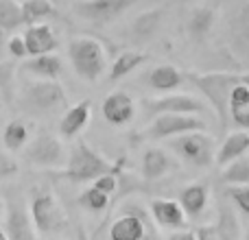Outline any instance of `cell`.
<instances>
[{
  "label": "cell",
  "instance_id": "4dcf8cb0",
  "mask_svg": "<svg viewBox=\"0 0 249 240\" xmlns=\"http://www.w3.org/2000/svg\"><path fill=\"white\" fill-rule=\"evenodd\" d=\"M7 51L11 57L16 59H22V57H29V51H26V42H24V35H13V37L7 39Z\"/></svg>",
  "mask_w": 249,
  "mask_h": 240
},
{
  "label": "cell",
  "instance_id": "1f68e13d",
  "mask_svg": "<svg viewBox=\"0 0 249 240\" xmlns=\"http://www.w3.org/2000/svg\"><path fill=\"white\" fill-rule=\"evenodd\" d=\"M16 172H18V162H16V157H11L9 153L0 151V181H4L7 177L16 175Z\"/></svg>",
  "mask_w": 249,
  "mask_h": 240
},
{
  "label": "cell",
  "instance_id": "2e32d148",
  "mask_svg": "<svg viewBox=\"0 0 249 240\" xmlns=\"http://www.w3.org/2000/svg\"><path fill=\"white\" fill-rule=\"evenodd\" d=\"M90 116H92V103L88 99L81 101V103H77V105H72V107L64 114V118H61V122H59L61 137H68L70 140V137L79 136V133L88 127Z\"/></svg>",
  "mask_w": 249,
  "mask_h": 240
},
{
  "label": "cell",
  "instance_id": "7402d4cb",
  "mask_svg": "<svg viewBox=\"0 0 249 240\" xmlns=\"http://www.w3.org/2000/svg\"><path fill=\"white\" fill-rule=\"evenodd\" d=\"M181 207L188 216H199L208 203V186L206 184H190L181 190Z\"/></svg>",
  "mask_w": 249,
  "mask_h": 240
},
{
  "label": "cell",
  "instance_id": "9c48e42d",
  "mask_svg": "<svg viewBox=\"0 0 249 240\" xmlns=\"http://www.w3.org/2000/svg\"><path fill=\"white\" fill-rule=\"evenodd\" d=\"M24 99L29 101L31 107L39 112H53L66 103V92L61 83H57V79H37L26 86Z\"/></svg>",
  "mask_w": 249,
  "mask_h": 240
},
{
  "label": "cell",
  "instance_id": "4316f807",
  "mask_svg": "<svg viewBox=\"0 0 249 240\" xmlns=\"http://www.w3.org/2000/svg\"><path fill=\"white\" fill-rule=\"evenodd\" d=\"M216 20V13L212 11V9L203 7V9H195L193 16H190V33L195 35V37H203V35H208V31L212 29V24H214Z\"/></svg>",
  "mask_w": 249,
  "mask_h": 240
},
{
  "label": "cell",
  "instance_id": "836d02e7",
  "mask_svg": "<svg viewBox=\"0 0 249 240\" xmlns=\"http://www.w3.org/2000/svg\"><path fill=\"white\" fill-rule=\"evenodd\" d=\"M94 186H96V188H101L103 192L112 194L114 190H116V175H114V172H105V175L96 177V179H94Z\"/></svg>",
  "mask_w": 249,
  "mask_h": 240
},
{
  "label": "cell",
  "instance_id": "44dd1931",
  "mask_svg": "<svg viewBox=\"0 0 249 240\" xmlns=\"http://www.w3.org/2000/svg\"><path fill=\"white\" fill-rule=\"evenodd\" d=\"M247 149H249V133L247 131H234V133H230V136L225 137L223 146L219 149L216 164L223 168L225 164H230L232 159L241 157V155L245 153Z\"/></svg>",
  "mask_w": 249,
  "mask_h": 240
},
{
  "label": "cell",
  "instance_id": "52a82bcc",
  "mask_svg": "<svg viewBox=\"0 0 249 240\" xmlns=\"http://www.w3.org/2000/svg\"><path fill=\"white\" fill-rule=\"evenodd\" d=\"M199 129H208L206 120L199 118V114H175V112H162L153 120L149 127V136L155 140L171 136H179L186 131H199Z\"/></svg>",
  "mask_w": 249,
  "mask_h": 240
},
{
  "label": "cell",
  "instance_id": "277c9868",
  "mask_svg": "<svg viewBox=\"0 0 249 240\" xmlns=\"http://www.w3.org/2000/svg\"><path fill=\"white\" fill-rule=\"evenodd\" d=\"M31 221L37 234H53L66 227L68 216H66L64 206L59 199L51 192V190H39L35 192L33 201H31Z\"/></svg>",
  "mask_w": 249,
  "mask_h": 240
},
{
  "label": "cell",
  "instance_id": "83f0119b",
  "mask_svg": "<svg viewBox=\"0 0 249 240\" xmlns=\"http://www.w3.org/2000/svg\"><path fill=\"white\" fill-rule=\"evenodd\" d=\"M160 17H162V11L160 9H153V11H146L133 22V35L138 39H144L149 35H153L155 26L160 24Z\"/></svg>",
  "mask_w": 249,
  "mask_h": 240
},
{
  "label": "cell",
  "instance_id": "9a60e30c",
  "mask_svg": "<svg viewBox=\"0 0 249 240\" xmlns=\"http://www.w3.org/2000/svg\"><path fill=\"white\" fill-rule=\"evenodd\" d=\"M22 70L39 79H57L64 72V61L59 55H55V51L42 52V55H31V59L22 64Z\"/></svg>",
  "mask_w": 249,
  "mask_h": 240
},
{
  "label": "cell",
  "instance_id": "cb8c5ba5",
  "mask_svg": "<svg viewBox=\"0 0 249 240\" xmlns=\"http://www.w3.org/2000/svg\"><path fill=\"white\" fill-rule=\"evenodd\" d=\"M20 7L24 24H35L51 16H57V4H53L51 0H22Z\"/></svg>",
  "mask_w": 249,
  "mask_h": 240
},
{
  "label": "cell",
  "instance_id": "8d00e7d4",
  "mask_svg": "<svg viewBox=\"0 0 249 240\" xmlns=\"http://www.w3.org/2000/svg\"><path fill=\"white\" fill-rule=\"evenodd\" d=\"M4 212H7V199L0 194V225H2V221H4Z\"/></svg>",
  "mask_w": 249,
  "mask_h": 240
},
{
  "label": "cell",
  "instance_id": "ac0fdd59",
  "mask_svg": "<svg viewBox=\"0 0 249 240\" xmlns=\"http://www.w3.org/2000/svg\"><path fill=\"white\" fill-rule=\"evenodd\" d=\"M109 236L114 240H140L146 236V229H144V223H142L140 216L123 214L114 221L112 229H109Z\"/></svg>",
  "mask_w": 249,
  "mask_h": 240
},
{
  "label": "cell",
  "instance_id": "60d3db41",
  "mask_svg": "<svg viewBox=\"0 0 249 240\" xmlns=\"http://www.w3.org/2000/svg\"><path fill=\"white\" fill-rule=\"evenodd\" d=\"M20 2H22V0H20Z\"/></svg>",
  "mask_w": 249,
  "mask_h": 240
},
{
  "label": "cell",
  "instance_id": "f1b7e54d",
  "mask_svg": "<svg viewBox=\"0 0 249 240\" xmlns=\"http://www.w3.org/2000/svg\"><path fill=\"white\" fill-rule=\"evenodd\" d=\"M79 203H81L83 207H88V210H92V212H101V210H105V207H107L109 194L103 192L101 188H96V186H92V188H88V190H83V192H81Z\"/></svg>",
  "mask_w": 249,
  "mask_h": 240
},
{
  "label": "cell",
  "instance_id": "6da1fadb",
  "mask_svg": "<svg viewBox=\"0 0 249 240\" xmlns=\"http://www.w3.org/2000/svg\"><path fill=\"white\" fill-rule=\"evenodd\" d=\"M188 79L203 92L208 101H210L212 109L216 112L221 124H228L230 118V92L238 83H249V74H236V72H190Z\"/></svg>",
  "mask_w": 249,
  "mask_h": 240
},
{
  "label": "cell",
  "instance_id": "30bf717a",
  "mask_svg": "<svg viewBox=\"0 0 249 240\" xmlns=\"http://www.w3.org/2000/svg\"><path fill=\"white\" fill-rule=\"evenodd\" d=\"M151 214H153L155 223L164 229H181L188 225V214L181 207L179 201H173V199H153L151 201Z\"/></svg>",
  "mask_w": 249,
  "mask_h": 240
},
{
  "label": "cell",
  "instance_id": "d6a6232c",
  "mask_svg": "<svg viewBox=\"0 0 249 240\" xmlns=\"http://www.w3.org/2000/svg\"><path fill=\"white\" fill-rule=\"evenodd\" d=\"M13 74H16V64L13 61H0V90H7L13 81Z\"/></svg>",
  "mask_w": 249,
  "mask_h": 240
},
{
  "label": "cell",
  "instance_id": "f35d334b",
  "mask_svg": "<svg viewBox=\"0 0 249 240\" xmlns=\"http://www.w3.org/2000/svg\"><path fill=\"white\" fill-rule=\"evenodd\" d=\"M0 240H9V234H7V229H0Z\"/></svg>",
  "mask_w": 249,
  "mask_h": 240
},
{
  "label": "cell",
  "instance_id": "8992f818",
  "mask_svg": "<svg viewBox=\"0 0 249 240\" xmlns=\"http://www.w3.org/2000/svg\"><path fill=\"white\" fill-rule=\"evenodd\" d=\"M26 159L42 168H59L64 166L68 157H66L64 142L57 136H53V133L42 131L26 146Z\"/></svg>",
  "mask_w": 249,
  "mask_h": 240
},
{
  "label": "cell",
  "instance_id": "3957f363",
  "mask_svg": "<svg viewBox=\"0 0 249 240\" xmlns=\"http://www.w3.org/2000/svg\"><path fill=\"white\" fill-rule=\"evenodd\" d=\"M68 57L74 72L83 81H99V77L107 68V55L99 39L94 37H72L68 44Z\"/></svg>",
  "mask_w": 249,
  "mask_h": 240
},
{
  "label": "cell",
  "instance_id": "e575fe53",
  "mask_svg": "<svg viewBox=\"0 0 249 240\" xmlns=\"http://www.w3.org/2000/svg\"><path fill=\"white\" fill-rule=\"evenodd\" d=\"M234 122L241 124L243 129H249V107H230Z\"/></svg>",
  "mask_w": 249,
  "mask_h": 240
},
{
  "label": "cell",
  "instance_id": "7a4b0ae2",
  "mask_svg": "<svg viewBox=\"0 0 249 240\" xmlns=\"http://www.w3.org/2000/svg\"><path fill=\"white\" fill-rule=\"evenodd\" d=\"M118 166L103 157L99 151H94L88 142L79 140L72 146L68 159H66V168L59 172L64 179L74 181V184H86V181H94L96 177L105 175V172H116Z\"/></svg>",
  "mask_w": 249,
  "mask_h": 240
},
{
  "label": "cell",
  "instance_id": "4fadbf2b",
  "mask_svg": "<svg viewBox=\"0 0 249 240\" xmlns=\"http://www.w3.org/2000/svg\"><path fill=\"white\" fill-rule=\"evenodd\" d=\"M103 118L109 124H127L136 114V103L127 92H112L103 101Z\"/></svg>",
  "mask_w": 249,
  "mask_h": 240
},
{
  "label": "cell",
  "instance_id": "e0dca14e",
  "mask_svg": "<svg viewBox=\"0 0 249 240\" xmlns=\"http://www.w3.org/2000/svg\"><path fill=\"white\" fill-rule=\"evenodd\" d=\"M171 166H173V162L164 149L151 146V149L144 151V157H142V175L149 181H155V179H160V177H164L171 171Z\"/></svg>",
  "mask_w": 249,
  "mask_h": 240
},
{
  "label": "cell",
  "instance_id": "ffe728a7",
  "mask_svg": "<svg viewBox=\"0 0 249 240\" xmlns=\"http://www.w3.org/2000/svg\"><path fill=\"white\" fill-rule=\"evenodd\" d=\"M31 137V124L22 118H16L4 127L2 131V144L9 153H18L20 149H24L26 142Z\"/></svg>",
  "mask_w": 249,
  "mask_h": 240
},
{
  "label": "cell",
  "instance_id": "d590c367",
  "mask_svg": "<svg viewBox=\"0 0 249 240\" xmlns=\"http://www.w3.org/2000/svg\"><path fill=\"white\" fill-rule=\"evenodd\" d=\"M238 29H241V33L249 37V0L241 7V11H238Z\"/></svg>",
  "mask_w": 249,
  "mask_h": 240
},
{
  "label": "cell",
  "instance_id": "5bb4252c",
  "mask_svg": "<svg viewBox=\"0 0 249 240\" xmlns=\"http://www.w3.org/2000/svg\"><path fill=\"white\" fill-rule=\"evenodd\" d=\"M24 42H26V51L29 55H42V52H53L59 46V39L55 35V29L51 24H42L35 22L29 24L24 33Z\"/></svg>",
  "mask_w": 249,
  "mask_h": 240
},
{
  "label": "cell",
  "instance_id": "603a6c76",
  "mask_svg": "<svg viewBox=\"0 0 249 240\" xmlns=\"http://www.w3.org/2000/svg\"><path fill=\"white\" fill-rule=\"evenodd\" d=\"M144 61H149V55L140 51H124L116 57V61L112 64V70H109V79L112 81H118V79L127 77L131 70H136L138 66H142Z\"/></svg>",
  "mask_w": 249,
  "mask_h": 240
},
{
  "label": "cell",
  "instance_id": "74e56055",
  "mask_svg": "<svg viewBox=\"0 0 249 240\" xmlns=\"http://www.w3.org/2000/svg\"><path fill=\"white\" fill-rule=\"evenodd\" d=\"M2 48H7V31L0 29V51H2Z\"/></svg>",
  "mask_w": 249,
  "mask_h": 240
},
{
  "label": "cell",
  "instance_id": "f546056e",
  "mask_svg": "<svg viewBox=\"0 0 249 240\" xmlns=\"http://www.w3.org/2000/svg\"><path fill=\"white\" fill-rule=\"evenodd\" d=\"M230 197L236 201V206L243 212L249 214V184H234V188L230 190Z\"/></svg>",
  "mask_w": 249,
  "mask_h": 240
},
{
  "label": "cell",
  "instance_id": "ab89813d",
  "mask_svg": "<svg viewBox=\"0 0 249 240\" xmlns=\"http://www.w3.org/2000/svg\"><path fill=\"white\" fill-rule=\"evenodd\" d=\"M51 2H53V4H57V7H59V4L64 2V0H51Z\"/></svg>",
  "mask_w": 249,
  "mask_h": 240
},
{
  "label": "cell",
  "instance_id": "8fae6325",
  "mask_svg": "<svg viewBox=\"0 0 249 240\" xmlns=\"http://www.w3.org/2000/svg\"><path fill=\"white\" fill-rule=\"evenodd\" d=\"M149 112L162 114V112H175V114H203L206 105L193 94H166L162 99L149 101Z\"/></svg>",
  "mask_w": 249,
  "mask_h": 240
},
{
  "label": "cell",
  "instance_id": "d4e9b609",
  "mask_svg": "<svg viewBox=\"0 0 249 240\" xmlns=\"http://www.w3.org/2000/svg\"><path fill=\"white\" fill-rule=\"evenodd\" d=\"M24 24L20 0H0V29L16 31Z\"/></svg>",
  "mask_w": 249,
  "mask_h": 240
},
{
  "label": "cell",
  "instance_id": "7c38bea8",
  "mask_svg": "<svg viewBox=\"0 0 249 240\" xmlns=\"http://www.w3.org/2000/svg\"><path fill=\"white\" fill-rule=\"evenodd\" d=\"M4 227H7L9 238L20 240V238H33L35 227L31 216H26L24 201L18 199L16 203L7 201V212H4Z\"/></svg>",
  "mask_w": 249,
  "mask_h": 240
},
{
  "label": "cell",
  "instance_id": "ba28073f",
  "mask_svg": "<svg viewBox=\"0 0 249 240\" xmlns=\"http://www.w3.org/2000/svg\"><path fill=\"white\" fill-rule=\"evenodd\" d=\"M138 0H77L72 9L83 20L94 22V24H107V22L121 17Z\"/></svg>",
  "mask_w": 249,
  "mask_h": 240
},
{
  "label": "cell",
  "instance_id": "d6986e66",
  "mask_svg": "<svg viewBox=\"0 0 249 240\" xmlns=\"http://www.w3.org/2000/svg\"><path fill=\"white\" fill-rule=\"evenodd\" d=\"M184 77L186 74L181 70H177L175 66L171 64H162L158 68H153L149 72V83L153 90H160V92H171L175 87H179L184 83Z\"/></svg>",
  "mask_w": 249,
  "mask_h": 240
},
{
  "label": "cell",
  "instance_id": "5b68a950",
  "mask_svg": "<svg viewBox=\"0 0 249 240\" xmlns=\"http://www.w3.org/2000/svg\"><path fill=\"white\" fill-rule=\"evenodd\" d=\"M173 146L181 157L188 159L195 166H210L214 162V140L206 133V129L179 133Z\"/></svg>",
  "mask_w": 249,
  "mask_h": 240
},
{
  "label": "cell",
  "instance_id": "484cf974",
  "mask_svg": "<svg viewBox=\"0 0 249 240\" xmlns=\"http://www.w3.org/2000/svg\"><path fill=\"white\" fill-rule=\"evenodd\" d=\"M223 181L228 184H249V159L241 157L232 159L230 164L223 166V172H221Z\"/></svg>",
  "mask_w": 249,
  "mask_h": 240
}]
</instances>
